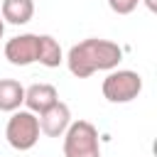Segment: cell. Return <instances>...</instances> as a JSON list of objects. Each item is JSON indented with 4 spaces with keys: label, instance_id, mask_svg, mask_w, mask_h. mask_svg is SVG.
<instances>
[{
    "label": "cell",
    "instance_id": "obj_13",
    "mask_svg": "<svg viewBox=\"0 0 157 157\" xmlns=\"http://www.w3.org/2000/svg\"><path fill=\"white\" fill-rule=\"evenodd\" d=\"M2 32H5V20L0 17V39H2Z\"/></svg>",
    "mask_w": 157,
    "mask_h": 157
},
{
    "label": "cell",
    "instance_id": "obj_7",
    "mask_svg": "<svg viewBox=\"0 0 157 157\" xmlns=\"http://www.w3.org/2000/svg\"><path fill=\"white\" fill-rule=\"evenodd\" d=\"M56 101H59V93H56V88L52 83H32L29 88H25V105L34 115H39L42 110H47Z\"/></svg>",
    "mask_w": 157,
    "mask_h": 157
},
{
    "label": "cell",
    "instance_id": "obj_3",
    "mask_svg": "<svg viewBox=\"0 0 157 157\" xmlns=\"http://www.w3.org/2000/svg\"><path fill=\"white\" fill-rule=\"evenodd\" d=\"M101 91H103V98L110 103H130L142 91V76L130 69H118V71L113 69L103 78Z\"/></svg>",
    "mask_w": 157,
    "mask_h": 157
},
{
    "label": "cell",
    "instance_id": "obj_11",
    "mask_svg": "<svg viewBox=\"0 0 157 157\" xmlns=\"http://www.w3.org/2000/svg\"><path fill=\"white\" fill-rule=\"evenodd\" d=\"M137 5H140V0H108V7L115 15H130Z\"/></svg>",
    "mask_w": 157,
    "mask_h": 157
},
{
    "label": "cell",
    "instance_id": "obj_6",
    "mask_svg": "<svg viewBox=\"0 0 157 157\" xmlns=\"http://www.w3.org/2000/svg\"><path fill=\"white\" fill-rule=\"evenodd\" d=\"M37 120H39V132H44L47 137H61L66 132L69 123H71V110H69L66 103L56 101L54 105L42 110L37 115Z\"/></svg>",
    "mask_w": 157,
    "mask_h": 157
},
{
    "label": "cell",
    "instance_id": "obj_10",
    "mask_svg": "<svg viewBox=\"0 0 157 157\" xmlns=\"http://www.w3.org/2000/svg\"><path fill=\"white\" fill-rule=\"evenodd\" d=\"M25 103V86L15 78H0V110L12 113Z\"/></svg>",
    "mask_w": 157,
    "mask_h": 157
},
{
    "label": "cell",
    "instance_id": "obj_9",
    "mask_svg": "<svg viewBox=\"0 0 157 157\" xmlns=\"http://www.w3.org/2000/svg\"><path fill=\"white\" fill-rule=\"evenodd\" d=\"M34 15V2L32 0H2L0 17L10 25H27Z\"/></svg>",
    "mask_w": 157,
    "mask_h": 157
},
{
    "label": "cell",
    "instance_id": "obj_5",
    "mask_svg": "<svg viewBox=\"0 0 157 157\" xmlns=\"http://www.w3.org/2000/svg\"><path fill=\"white\" fill-rule=\"evenodd\" d=\"M5 59L12 66H29L37 61V34H17L5 44Z\"/></svg>",
    "mask_w": 157,
    "mask_h": 157
},
{
    "label": "cell",
    "instance_id": "obj_2",
    "mask_svg": "<svg viewBox=\"0 0 157 157\" xmlns=\"http://www.w3.org/2000/svg\"><path fill=\"white\" fill-rule=\"evenodd\" d=\"M64 137V157H101L98 130L88 120L69 123Z\"/></svg>",
    "mask_w": 157,
    "mask_h": 157
},
{
    "label": "cell",
    "instance_id": "obj_1",
    "mask_svg": "<svg viewBox=\"0 0 157 157\" xmlns=\"http://www.w3.org/2000/svg\"><path fill=\"white\" fill-rule=\"evenodd\" d=\"M123 59V49L101 37H88L74 44L66 54V66L76 78H88L96 71H113Z\"/></svg>",
    "mask_w": 157,
    "mask_h": 157
},
{
    "label": "cell",
    "instance_id": "obj_12",
    "mask_svg": "<svg viewBox=\"0 0 157 157\" xmlns=\"http://www.w3.org/2000/svg\"><path fill=\"white\" fill-rule=\"evenodd\" d=\"M145 5H147V7H150V10H152V12H155V10H157V2H155V0H145Z\"/></svg>",
    "mask_w": 157,
    "mask_h": 157
},
{
    "label": "cell",
    "instance_id": "obj_8",
    "mask_svg": "<svg viewBox=\"0 0 157 157\" xmlns=\"http://www.w3.org/2000/svg\"><path fill=\"white\" fill-rule=\"evenodd\" d=\"M37 61L47 69H56L64 61V52L52 34H37Z\"/></svg>",
    "mask_w": 157,
    "mask_h": 157
},
{
    "label": "cell",
    "instance_id": "obj_4",
    "mask_svg": "<svg viewBox=\"0 0 157 157\" xmlns=\"http://www.w3.org/2000/svg\"><path fill=\"white\" fill-rule=\"evenodd\" d=\"M5 137L10 142V147L27 152L37 145L39 140V120L32 110H12V118L5 125Z\"/></svg>",
    "mask_w": 157,
    "mask_h": 157
}]
</instances>
